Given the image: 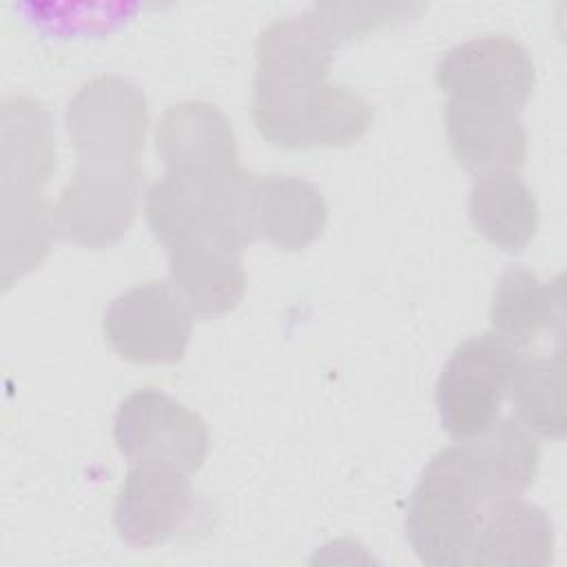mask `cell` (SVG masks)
Segmentation results:
<instances>
[{
  "label": "cell",
  "mask_w": 567,
  "mask_h": 567,
  "mask_svg": "<svg viewBox=\"0 0 567 567\" xmlns=\"http://www.w3.org/2000/svg\"><path fill=\"white\" fill-rule=\"evenodd\" d=\"M64 124L78 168L51 208V230L78 246L106 248L124 237L137 215L146 97L128 78L97 75L69 100Z\"/></svg>",
  "instance_id": "6da1fadb"
},
{
  "label": "cell",
  "mask_w": 567,
  "mask_h": 567,
  "mask_svg": "<svg viewBox=\"0 0 567 567\" xmlns=\"http://www.w3.org/2000/svg\"><path fill=\"white\" fill-rule=\"evenodd\" d=\"M337 44L315 9L275 20L259 33L252 120L266 142L284 148L348 146L370 128L372 104L330 82Z\"/></svg>",
  "instance_id": "7a4b0ae2"
},
{
  "label": "cell",
  "mask_w": 567,
  "mask_h": 567,
  "mask_svg": "<svg viewBox=\"0 0 567 567\" xmlns=\"http://www.w3.org/2000/svg\"><path fill=\"white\" fill-rule=\"evenodd\" d=\"M55 168L49 111L27 95L2 100V286L33 270L49 250L51 213L42 186Z\"/></svg>",
  "instance_id": "3957f363"
},
{
  "label": "cell",
  "mask_w": 567,
  "mask_h": 567,
  "mask_svg": "<svg viewBox=\"0 0 567 567\" xmlns=\"http://www.w3.org/2000/svg\"><path fill=\"white\" fill-rule=\"evenodd\" d=\"M483 505L485 498L452 447L436 452L425 465L405 512V536L414 554L432 567L467 565Z\"/></svg>",
  "instance_id": "277c9868"
},
{
  "label": "cell",
  "mask_w": 567,
  "mask_h": 567,
  "mask_svg": "<svg viewBox=\"0 0 567 567\" xmlns=\"http://www.w3.org/2000/svg\"><path fill=\"white\" fill-rule=\"evenodd\" d=\"M520 359V348L492 330L454 348L434 390L441 425L454 441L476 436L498 419Z\"/></svg>",
  "instance_id": "5b68a950"
},
{
  "label": "cell",
  "mask_w": 567,
  "mask_h": 567,
  "mask_svg": "<svg viewBox=\"0 0 567 567\" xmlns=\"http://www.w3.org/2000/svg\"><path fill=\"white\" fill-rule=\"evenodd\" d=\"M117 450L133 465L197 472L208 454L204 419L157 388L131 392L113 419Z\"/></svg>",
  "instance_id": "8992f818"
},
{
  "label": "cell",
  "mask_w": 567,
  "mask_h": 567,
  "mask_svg": "<svg viewBox=\"0 0 567 567\" xmlns=\"http://www.w3.org/2000/svg\"><path fill=\"white\" fill-rule=\"evenodd\" d=\"M193 312L166 281L120 292L104 312L111 348L133 363H175L190 341Z\"/></svg>",
  "instance_id": "52a82bcc"
},
{
  "label": "cell",
  "mask_w": 567,
  "mask_h": 567,
  "mask_svg": "<svg viewBox=\"0 0 567 567\" xmlns=\"http://www.w3.org/2000/svg\"><path fill=\"white\" fill-rule=\"evenodd\" d=\"M436 84L450 97L523 111L536 86V69L518 40L478 35L443 53L436 64Z\"/></svg>",
  "instance_id": "ba28073f"
},
{
  "label": "cell",
  "mask_w": 567,
  "mask_h": 567,
  "mask_svg": "<svg viewBox=\"0 0 567 567\" xmlns=\"http://www.w3.org/2000/svg\"><path fill=\"white\" fill-rule=\"evenodd\" d=\"M193 514L195 489L188 474L173 467L133 465L117 492L113 525L126 545L148 549L184 532Z\"/></svg>",
  "instance_id": "9c48e42d"
},
{
  "label": "cell",
  "mask_w": 567,
  "mask_h": 567,
  "mask_svg": "<svg viewBox=\"0 0 567 567\" xmlns=\"http://www.w3.org/2000/svg\"><path fill=\"white\" fill-rule=\"evenodd\" d=\"M520 111L450 97L445 104V133L454 159L474 177L516 173L527 157V133Z\"/></svg>",
  "instance_id": "30bf717a"
},
{
  "label": "cell",
  "mask_w": 567,
  "mask_h": 567,
  "mask_svg": "<svg viewBox=\"0 0 567 567\" xmlns=\"http://www.w3.org/2000/svg\"><path fill=\"white\" fill-rule=\"evenodd\" d=\"M155 146L168 173L233 175L241 168L228 117L202 100L168 106L155 124Z\"/></svg>",
  "instance_id": "8fae6325"
},
{
  "label": "cell",
  "mask_w": 567,
  "mask_h": 567,
  "mask_svg": "<svg viewBox=\"0 0 567 567\" xmlns=\"http://www.w3.org/2000/svg\"><path fill=\"white\" fill-rule=\"evenodd\" d=\"M554 558L549 516L520 496L494 498L483 505L467 565L545 567Z\"/></svg>",
  "instance_id": "7c38bea8"
},
{
  "label": "cell",
  "mask_w": 567,
  "mask_h": 567,
  "mask_svg": "<svg viewBox=\"0 0 567 567\" xmlns=\"http://www.w3.org/2000/svg\"><path fill=\"white\" fill-rule=\"evenodd\" d=\"M452 450L487 503L520 496L534 483L540 461L534 434L512 416L496 419L481 434L452 443Z\"/></svg>",
  "instance_id": "4fadbf2b"
},
{
  "label": "cell",
  "mask_w": 567,
  "mask_h": 567,
  "mask_svg": "<svg viewBox=\"0 0 567 567\" xmlns=\"http://www.w3.org/2000/svg\"><path fill=\"white\" fill-rule=\"evenodd\" d=\"M328 219V204L319 186L299 175H266L250 186V228L284 250H301L312 244Z\"/></svg>",
  "instance_id": "5bb4252c"
},
{
  "label": "cell",
  "mask_w": 567,
  "mask_h": 567,
  "mask_svg": "<svg viewBox=\"0 0 567 567\" xmlns=\"http://www.w3.org/2000/svg\"><path fill=\"white\" fill-rule=\"evenodd\" d=\"M241 252L224 246H184L168 250L171 286L197 317L233 310L246 290Z\"/></svg>",
  "instance_id": "9a60e30c"
},
{
  "label": "cell",
  "mask_w": 567,
  "mask_h": 567,
  "mask_svg": "<svg viewBox=\"0 0 567 567\" xmlns=\"http://www.w3.org/2000/svg\"><path fill=\"white\" fill-rule=\"evenodd\" d=\"M563 284L540 281L523 266L503 270L494 286L489 321L492 332L516 348H525L563 321Z\"/></svg>",
  "instance_id": "2e32d148"
},
{
  "label": "cell",
  "mask_w": 567,
  "mask_h": 567,
  "mask_svg": "<svg viewBox=\"0 0 567 567\" xmlns=\"http://www.w3.org/2000/svg\"><path fill=\"white\" fill-rule=\"evenodd\" d=\"M470 219L496 248L520 252L538 228V204L516 173L478 175L470 188Z\"/></svg>",
  "instance_id": "e0dca14e"
},
{
  "label": "cell",
  "mask_w": 567,
  "mask_h": 567,
  "mask_svg": "<svg viewBox=\"0 0 567 567\" xmlns=\"http://www.w3.org/2000/svg\"><path fill=\"white\" fill-rule=\"evenodd\" d=\"M509 399L518 421L543 439H563L565 421V357L563 352L520 359Z\"/></svg>",
  "instance_id": "ac0fdd59"
}]
</instances>
